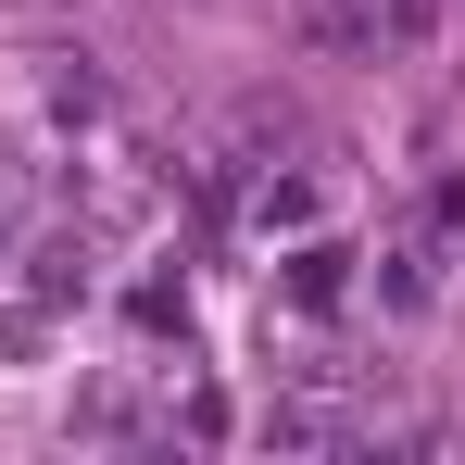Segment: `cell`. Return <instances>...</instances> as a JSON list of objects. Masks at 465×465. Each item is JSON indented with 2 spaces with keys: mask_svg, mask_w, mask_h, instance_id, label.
<instances>
[{
  "mask_svg": "<svg viewBox=\"0 0 465 465\" xmlns=\"http://www.w3.org/2000/svg\"><path fill=\"white\" fill-rule=\"evenodd\" d=\"M378 13H390V38H415V25H428V0H378Z\"/></svg>",
  "mask_w": 465,
  "mask_h": 465,
  "instance_id": "1",
  "label": "cell"
}]
</instances>
